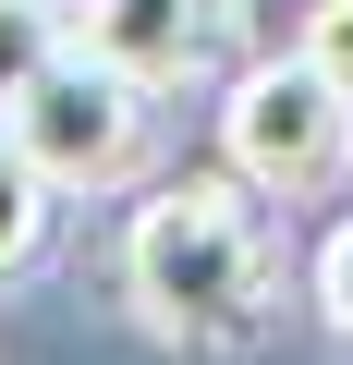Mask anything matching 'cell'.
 <instances>
[{"label": "cell", "instance_id": "6da1fadb", "mask_svg": "<svg viewBox=\"0 0 353 365\" xmlns=\"http://www.w3.org/2000/svg\"><path fill=\"white\" fill-rule=\"evenodd\" d=\"M122 304L146 317V341H170V353H244V341H268V317H280V244H268V220H256V182L232 170V182H170V195H146L134 207V232H122Z\"/></svg>", "mask_w": 353, "mask_h": 365}, {"label": "cell", "instance_id": "5b68a950", "mask_svg": "<svg viewBox=\"0 0 353 365\" xmlns=\"http://www.w3.org/2000/svg\"><path fill=\"white\" fill-rule=\"evenodd\" d=\"M49 207H61V182L13 146V134H0V280H13V268H37V244H49Z\"/></svg>", "mask_w": 353, "mask_h": 365}, {"label": "cell", "instance_id": "8992f818", "mask_svg": "<svg viewBox=\"0 0 353 365\" xmlns=\"http://www.w3.org/2000/svg\"><path fill=\"white\" fill-rule=\"evenodd\" d=\"M61 49H73V13H49V0H0V110H13Z\"/></svg>", "mask_w": 353, "mask_h": 365}, {"label": "cell", "instance_id": "7a4b0ae2", "mask_svg": "<svg viewBox=\"0 0 353 365\" xmlns=\"http://www.w3.org/2000/svg\"><path fill=\"white\" fill-rule=\"evenodd\" d=\"M220 158L256 182V195H329L353 170V86H329L305 49L292 61H244L220 98Z\"/></svg>", "mask_w": 353, "mask_h": 365}, {"label": "cell", "instance_id": "3957f363", "mask_svg": "<svg viewBox=\"0 0 353 365\" xmlns=\"http://www.w3.org/2000/svg\"><path fill=\"white\" fill-rule=\"evenodd\" d=\"M0 134H13L61 195H110V182H134V158H146V86L110 73L98 49H61L13 110H0Z\"/></svg>", "mask_w": 353, "mask_h": 365}, {"label": "cell", "instance_id": "ba28073f", "mask_svg": "<svg viewBox=\"0 0 353 365\" xmlns=\"http://www.w3.org/2000/svg\"><path fill=\"white\" fill-rule=\"evenodd\" d=\"M305 61L329 86H353V0H317V13H305Z\"/></svg>", "mask_w": 353, "mask_h": 365}, {"label": "cell", "instance_id": "52a82bcc", "mask_svg": "<svg viewBox=\"0 0 353 365\" xmlns=\"http://www.w3.org/2000/svg\"><path fill=\"white\" fill-rule=\"evenodd\" d=\"M305 292H317V317H329V329L353 341V207H341V220L317 232V256H305Z\"/></svg>", "mask_w": 353, "mask_h": 365}, {"label": "cell", "instance_id": "277c9868", "mask_svg": "<svg viewBox=\"0 0 353 365\" xmlns=\"http://www.w3.org/2000/svg\"><path fill=\"white\" fill-rule=\"evenodd\" d=\"M208 13L220 0H73V49H98L110 73H134L146 98L208 73Z\"/></svg>", "mask_w": 353, "mask_h": 365}]
</instances>
